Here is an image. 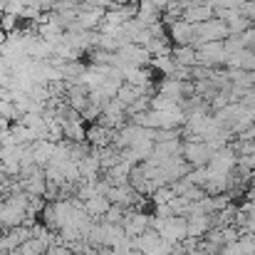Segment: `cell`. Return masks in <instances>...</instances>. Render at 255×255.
Returning <instances> with one entry per match:
<instances>
[{"label":"cell","instance_id":"1","mask_svg":"<svg viewBox=\"0 0 255 255\" xmlns=\"http://www.w3.org/2000/svg\"><path fill=\"white\" fill-rule=\"evenodd\" d=\"M196 27V40H193V47H198V45H203V42H216V40H226L228 35H231V30H228V22L226 20H221V17H211V20H206V22H198V25H193Z\"/></svg>","mask_w":255,"mask_h":255},{"label":"cell","instance_id":"2","mask_svg":"<svg viewBox=\"0 0 255 255\" xmlns=\"http://www.w3.org/2000/svg\"><path fill=\"white\" fill-rule=\"evenodd\" d=\"M196 57H198V65H206V67H226L228 62V52H226V45L223 40H216V42H203L196 47Z\"/></svg>","mask_w":255,"mask_h":255},{"label":"cell","instance_id":"3","mask_svg":"<svg viewBox=\"0 0 255 255\" xmlns=\"http://www.w3.org/2000/svg\"><path fill=\"white\" fill-rule=\"evenodd\" d=\"M213 149L203 141V139H183V151H181V156L193 166V169H198V166H208V161L213 159Z\"/></svg>","mask_w":255,"mask_h":255},{"label":"cell","instance_id":"4","mask_svg":"<svg viewBox=\"0 0 255 255\" xmlns=\"http://www.w3.org/2000/svg\"><path fill=\"white\" fill-rule=\"evenodd\" d=\"M166 30H169V37L173 45H193V40H196V27L191 22H186L183 17L166 22Z\"/></svg>","mask_w":255,"mask_h":255},{"label":"cell","instance_id":"5","mask_svg":"<svg viewBox=\"0 0 255 255\" xmlns=\"http://www.w3.org/2000/svg\"><path fill=\"white\" fill-rule=\"evenodd\" d=\"M114 131H117V129L104 127L102 122H92V124L87 127V144H89L92 149H104V146L112 144Z\"/></svg>","mask_w":255,"mask_h":255},{"label":"cell","instance_id":"6","mask_svg":"<svg viewBox=\"0 0 255 255\" xmlns=\"http://www.w3.org/2000/svg\"><path fill=\"white\" fill-rule=\"evenodd\" d=\"M213 226L216 223H213L211 213H188L186 216V233H188V238H198L201 241Z\"/></svg>","mask_w":255,"mask_h":255},{"label":"cell","instance_id":"7","mask_svg":"<svg viewBox=\"0 0 255 255\" xmlns=\"http://www.w3.org/2000/svg\"><path fill=\"white\" fill-rule=\"evenodd\" d=\"M55 151H57V144L50 141V139H40L32 144V156H35V164L37 166H47L52 159H55Z\"/></svg>","mask_w":255,"mask_h":255},{"label":"cell","instance_id":"8","mask_svg":"<svg viewBox=\"0 0 255 255\" xmlns=\"http://www.w3.org/2000/svg\"><path fill=\"white\" fill-rule=\"evenodd\" d=\"M85 208H87V213H89L94 221H102V218H104V213L112 208V201H109L104 193H97V196H92L89 201H85Z\"/></svg>","mask_w":255,"mask_h":255},{"label":"cell","instance_id":"9","mask_svg":"<svg viewBox=\"0 0 255 255\" xmlns=\"http://www.w3.org/2000/svg\"><path fill=\"white\" fill-rule=\"evenodd\" d=\"M171 57L176 60L178 67H193V65H198V57H196V47L193 45H173Z\"/></svg>","mask_w":255,"mask_h":255},{"label":"cell","instance_id":"10","mask_svg":"<svg viewBox=\"0 0 255 255\" xmlns=\"http://www.w3.org/2000/svg\"><path fill=\"white\" fill-rule=\"evenodd\" d=\"M122 75H124V82H129V85L136 87L151 85V72H146V67H127V70H122Z\"/></svg>","mask_w":255,"mask_h":255},{"label":"cell","instance_id":"11","mask_svg":"<svg viewBox=\"0 0 255 255\" xmlns=\"http://www.w3.org/2000/svg\"><path fill=\"white\" fill-rule=\"evenodd\" d=\"M156 72H161L164 77H173L176 75V70H178V65H176V60L171 57V55H161V57H151V62H149Z\"/></svg>","mask_w":255,"mask_h":255},{"label":"cell","instance_id":"12","mask_svg":"<svg viewBox=\"0 0 255 255\" xmlns=\"http://www.w3.org/2000/svg\"><path fill=\"white\" fill-rule=\"evenodd\" d=\"M17 20H20V15H15V12H2V15H0V27L10 35V32L17 30Z\"/></svg>","mask_w":255,"mask_h":255}]
</instances>
